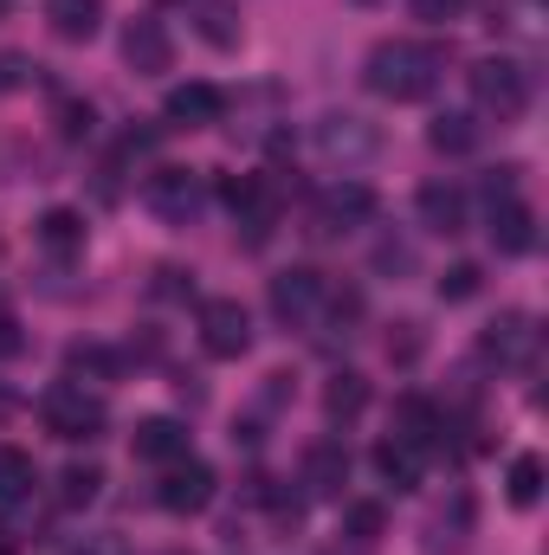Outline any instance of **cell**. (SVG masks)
I'll return each instance as SVG.
<instances>
[{"label": "cell", "instance_id": "6da1fadb", "mask_svg": "<svg viewBox=\"0 0 549 555\" xmlns=\"http://www.w3.org/2000/svg\"><path fill=\"white\" fill-rule=\"evenodd\" d=\"M446 46H433V39H382L375 52H369V65H362V78H369V91L375 98H388V104H420V98H433L439 91V78H446Z\"/></svg>", "mask_w": 549, "mask_h": 555}, {"label": "cell", "instance_id": "7a4b0ae2", "mask_svg": "<svg viewBox=\"0 0 549 555\" xmlns=\"http://www.w3.org/2000/svg\"><path fill=\"white\" fill-rule=\"evenodd\" d=\"M39 420H46V433L65 439V446H91V439H104V426H111L104 401L85 395V382H59V388H46Z\"/></svg>", "mask_w": 549, "mask_h": 555}, {"label": "cell", "instance_id": "3957f363", "mask_svg": "<svg viewBox=\"0 0 549 555\" xmlns=\"http://www.w3.org/2000/svg\"><path fill=\"white\" fill-rule=\"evenodd\" d=\"M465 78H472L478 111H491L498 124H518V117L531 111V72H524L518 59H478Z\"/></svg>", "mask_w": 549, "mask_h": 555}, {"label": "cell", "instance_id": "277c9868", "mask_svg": "<svg viewBox=\"0 0 549 555\" xmlns=\"http://www.w3.org/2000/svg\"><path fill=\"white\" fill-rule=\"evenodd\" d=\"M194 330H201V349L214 362H240L253 349V317H246L240 297H207L201 317H194Z\"/></svg>", "mask_w": 549, "mask_h": 555}, {"label": "cell", "instance_id": "5b68a950", "mask_svg": "<svg viewBox=\"0 0 549 555\" xmlns=\"http://www.w3.org/2000/svg\"><path fill=\"white\" fill-rule=\"evenodd\" d=\"M214 465H201V459H175V465H162V485H155V504L168 511V517H201L207 504H214Z\"/></svg>", "mask_w": 549, "mask_h": 555}, {"label": "cell", "instance_id": "8992f818", "mask_svg": "<svg viewBox=\"0 0 549 555\" xmlns=\"http://www.w3.org/2000/svg\"><path fill=\"white\" fill-rule=\"evenodd\" d=\"M142 207H149L162 227H188V220L201 214V175H188V168H155V175L142 181Z\"/></svg>", "mask_w": 549, "mask_h": 555}, {"label": "cell", "instance_id": "52a82bcc", "mask_svg": "<svg viewBox=\"0 0 549 555\" xmlns=\"http://www.w3.org/2000/svg\"><path fill=\"white\" fill-rule=\"evenodd\" d=\"M323 272H310V266H291V272L272 278V317L284 330H310L317 323V310H323Z\"/></svg>", "mask_w": 549, "mask_h": 555}, {"label": "cell", "instance_id": "ba28073f", "mask_svg": "<svg viewBox=\"0 0 549 555\" xmlns=\"http://www.w3.org/2000/svg\"><path fill=\"white\" fill-rule=\"evenodd\" d=\"M317 149L330 155V162H369L382 137H375V124H362V117H349V111H330L323 124H317Z\"/></svg>", "mask_w": 549, "mask_h": 555}, {"label": "cell", "instance_id": "9c48e42d", "mask_svg": "<svg viewBox=\"0 0 549 555\" xmlns=\"http://www.w3.org/2000/svg\"><path fill=\"white\" fill-rule=\"evenodd\" d=\"M375 214V188L369 181H336L323 201H317V240H330V233H343V227H356V220H369Z\"/></svg>", "mask_w": 549, "mask_h": 555}, {"label": "cell", "instance_id": "30bf717a", "mask_svg": "<svg viewBox=\"0 0 549 555\" xmlns=\"http://www.w3.org/2000/svg\"><path fill=\"white\" fill-rule=\"evenodd\" d=\"M297 485H304V498H343V485H349V452H343V439H317V446H304V472H297Z\"/></svg>", "mask_w": 549, "mask_h": 555}, {"label": "cell", "instance_id": "8fae6325", "mask_svg": "<svg viewBox=\"0 0 549 555\" xmlns=\"http://www.w3.org/2000/svg\"><path fill=\"white\" fill-rule=\"evenodd\" d=\"M220 111H227V91L220 85H175L168 91V104H162V117L175 124V130H207V124H220Z\"/></svg>", "mask_w": 549, "mask_h": 555}, {"label": "cell", "instance_id": "7c38bea8", "mask_svg": "<svg viewBox=\"0 0 549 555\" xmlns=\"http://www.w3.org/2000/svg\"><path fill=\"white\" fill-rule=\"evenodd\" d=\"M491 246L505 253V259H524L531 246H537V207L531 201H491Z\"/></svg>", "mask_w": 549, "mask_h": 555}, {"label": "cell", "instance_id": "4fadbf2b", "mask_svg": "<svg viewBox=\"0 0 549 555\" xmlns=\"http://www.w3.org/2000/svg\"><path fill=\"white\" fill-rule=\"evenodd\" d=\"M124 59H130V72H142V78L168 72V65H175L168 26H162V20H130V26H124Z\"/></svg>", "mask_w": 549, "mask_h": 555}, {"label": "cell", "instance_id": "5bb4252c", "mask_svg": "<svg viewBox=\"0 0 549 555\" xmlns=\"http://www.w3.org/2000/svg\"><path fill=\"white\" fill-rule=\"evenodd\" d=\"M130 452H137L142 465H175V459H188V426H181V420H168V414L137 420Z\"/></svg>", "mask_w": 549, "mask_h": 555}, {"label": "cell", "instance_id": "9a60e30c", "mask_svg": "<svg viewBox=\"0 0 549 555\" xmlns=\"http://www.w3.org/2000/svg\"><path fill=\"white\" fill-rule=\"evenodd\" d=\"M413 207H420V227L426 233H465V188H452V181H426L420 194H413Z\"/></svg>", "mask_w": 549, "mask_h": 555}, {"label": "cell", "instance_id": "2e32d148", "mask_svg": "<svg viewBox=\"0 0 549 555\" xmlns=\"http://www.w3.org/2000/svg\"><path fill=\"white\" fill-rule=\"evenodd\" d=\"M46 20H52V33L65 46H85L104 26V0H46Z\"/></svg>", "mask_w": 549, "mask_h": 555}, {"label": "cell", "instance_id": "e0dca14e", "mask_svg": "<svg viewBox=\"0 0 549 555\" xmlns=\"http://www.w3.org/2000/svg\"><path fill=\"white\" fill-rule=\"evenodd\" d=\"M531 343H537V330H531V317H498L485 336H478V349L491 356V362H518V356H531Z\"/></svg>", "mask_w": 549, "mask_h": 555}, {"label": "cell", "instance_id": "ac0fdd59", "mask_svg": "<svg viewBox=\"0 0 549 555\" xmlns=\"http://www.w3.org/2000/svg\"><path fill=\"white\" fill-rule=\"evenodd\" d=\"M369 408V382L356 375V369H336L330 382H323V414L330 420H356Z\"/></svg>", "mask_w": 549, "mask_h": 555}, {"label": "cell", "instance_id": "d6986e66", "mask_svg": "<svg viewBox=\"0 0 549 555\" xmlns=\"http://www.w3.org/2000/svg\"><path fill=\"white\" fill-rule=\"evenodd\" d=\"M375 472H382V485L413 491V485H420V452H413L408 439H382V446H375Z\"/></svg>", "mask_w": 549, "mask_h": 555}, {"label": "cell", "instance_id": "ffe728a7", "mask_svg": "<svg viewBox=\"0 0 549 555\" xmlns=\"http://www.w3.org/2000/svg\"><path fill=\"white\" fill-rule=\"evenodd\" d=\"M478 117H465V111H446V117H433V130H426V142L439 149V155H472L478 149Z\"/></svg>", "mask_w": 549, "mask_h": 555}, {"label": "cell", "instance_id": "44dd1931", "mask_svg": "<svg viewBox=\"0 0 549 555\" xmlns=\"http://www.w3.org/2000/svg\"><path fill=\"white\" fill-rule=\"evenodd\" d=\"M194 26H201V39L207 46H240V13H233V0H194Z\"/></svg>", "mask_w": 549, "mask_h": 555}, {"label": "cell", "instance_id": "7402d4cb", "mask_svg": "<svg viewBox=\"0 0 549 555\" xmlns=\"http://www.w3.org/2000/svg\"><path fill=\"white\" fill-rule=\"evenodd\" d=\"M33 485H39V465H33V452H20V446H0V504H20V498H33Z\"/></svg>", "mask_w": 549, "mask_h": 555}, {"label": "cell", "instance_id": "603a6c76", "mask_svg": "<svg viewBox=\"0 0 549 555\" xmlns=\"http://www.w3.org/2000/svg\"><path fill=\"white\" fill-rule=\"evenodd\" d=\"M505 491H511L518 511H531V504L544 498V459H537V452H518L511 472H505Z\"/></svg>", "mask_w": 549, "mask_h": 555}, {"label": "cell", "instance_id": "cb8c5ba5", "mask_svg": "<svg viewBox=\"0 0 549 555\" xmlns=\"http://www.w3.org/2000/svg\"><path fill=\"white\" fill-rule=\"evenodd\" d=\"M395 414H401V433H395V439H408L413 452H426V446L439 439V414H433V408H426L420 395H408V401H401Z\"/></svg>", "mask_w": 549, "mask_h": 555}, {"label": "cell", "instance_id": "d4e9b609", "mask_svg": "<svg viewBox=\"0 0 549 555\" xmlns=\"http://www.w3.org/2000/svg\"><path fill=\"white\" fill-rule=\"evenodd\" d=\"M39 240H46L52 253H78V246H85V214H72V207H52V214L39 220Z\"/></svg>", "mask_w": 549, "mask_h": 555}, {"label": "cell", "instance_id": "484cf974", "mask_svg": "<svg viewBox=\"0 0 549 555\" xmlns=\"http://www.w3.org/2000/svg\"><path fill=\"white\" fill-rule=\"evenodd\" d=\"M98 491H104V472H98V465H65V472H59V504H65V511H85Z\"/></svg>", "mask_w": 549, "mask_h": 555}, {"label": "cell", "instance_id": "4316f807", "mask_svg": "<svg viewBox=\"0 0 549 555\" xmlns=\"http://www.w3.org/2000/svg\"><path fill=\"white\" fill-rule=\"evenodd\" d=\"M65 369H72V375H91V382H111V375H117V356L98 349V343H72V349H65Z\"/></svg>", "mask_w": 549, "mask_h": 555}, {"label": "cell", "instance_id": "83f0119b", "mask_svg": "<svg viewBox=\"0 0 549 555\" xmlns=\"http://www.w3.org/2000/svg\"><path fill=\"white\" fill-rule=\"evenodd\" d=\"M52 124H59V137L65 142H85L98 130V111L85 104V98H59V111H52Z\"/></svg>", "mask_w": 549, "mask_h": 555}, {"label": "cell", "instance_id": "f1b7e54d", "mask_svg": "<svg viewBox=\"0 0 549 555\" xmlns=\"http://www.w3.org/2000/svg\"><path fill=\"white\" fill-rule=\"evenodd\" d=\"M343 530H349V543H375L382 537V504H343Z\"/></svg>", "mask_w": 549, "mask_h": 555}, {"label": "cell", "instance_id": "f546056e", "mask_svg": "<svg viewBox=\"0 0 549 555\" xmlns=\"http://www.w3.org/2000/svg\"><path fill=\"white\" fill-rule=\"evenodd\" d=\"M478 284H485L478 266H452V272L439 278V297H446V304H465V297H478Z\"/></svg>", "mask_w": 549, "mask_h": 555}, {"label": "cell", "instance_id": "4dcf8cb0", "mask_svg": "<svg viewBox=\"0 0 549 555\" xmlns=\"http://www.w3.org/2000/svg\"><path fill=\"white\" fill-rule=\"evenodd\" d=\"M420 349H426V336H420V323H395V336H388V362H420Z\"/></svg>", "mask_w": 549, "mask_h": 555}, {"label": "cell", "instance_id": "1f68e13d", "mask_svg": "<svg viewBox=\"0 0 549 555\" xmlns=\"http://www.w3.org/2000/svg\"><path fill=\"white\" fill-rule=\"evenodd\" d=\"M33 72H39V65H33L26 52H0V98L20 91V85H33Z\"/></svg>", "mask_w": 549, "mask_h": 555}, {"label": "cell", "instance_id": "d6a6232c", "mask_svg": "<svg viewBox=\"0 0 549 555\" xmlns=\"http://www.w3.org/2000/svg\"><path fill=\"white\" fill-rule=\"evenodd\" d=\"M375 272H413V246L408 240H382L375 246Z\"/></svg>", "mask_w": 549, "mask_h": 555}, {"label": "cell", "instance_id": "836d02e7", "mask_svg": "<svg viewBox=\"0 0 549 555\" xmlns=\"http://www.w3.org/2000/svg\"><path fill=\"white\" fill-rule=\"evenodd\" d=\"M65 555H130L124 537H85V543H65Z\"/></svg>", "mask_w": 549, "mask_h": 555}, {"label": "cell", "instance_id": "e575fe53", "mask_svg": "<svg viewBox=\"0 0 549 555\" xmlns=\"http://www.w3.org/2000/svg\"><path fill=\"white\" fill-rule=\"evenodd\" d=\"M459 7L465 0H413V20H433L439 26V20H459Z\"/></svg>", "mask_w": 549, "mask_h": 555}, {"label": "cell", "instance_id": "d590c367", "mask_svg": "<svg viewBox=\"0 0 549 555\" xmlns=\"http://www.w3.org/2000/svg\"><path fill=\"white\" fill-rule=\"evenodd\" d=\"M20 343H26V336H20V317H13V310H0V362H7V356H20Z\"/></svg>", "mask_w": 549, "mask_h": 555}]
</instances>
